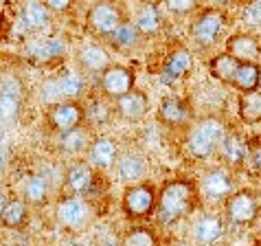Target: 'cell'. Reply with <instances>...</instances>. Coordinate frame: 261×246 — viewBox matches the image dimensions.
Wrapping results in <instances>:
<instances>
[{"label":"cell","instance_id":"39","mask_svg":"<svg viewBox=\"0 0 261 246\" xmlns=\"http://www.w3.org/2000/svg\"><path fill=\"white\" fill-rule=\"evenodd\" d=\"M252 163H255V167L261 171V145L252 150Z\"/></svg>","mask_w":261,"mask_h":246},{"label":"cell","instance_id":"48","mask_svg":"<svg viewBox=\"0 0 261 246\" xmlns=\"http://www.w3.org/2000/svg\"><path fill=\"white\" fill-rule=\"evenodd\" d=\"M222 3H228V0H222Z\"/></svg>","mask_w":261,"mask_h":246},{"label":"cell","instance_id":"20","mask_svg":"<svg viewBox=\"0 0 261 246\" xmlns=\"http://www.w3.org/2000/svg\"><path fill=\"white\" fill-rule=\"evenodd\" d=\"M20 193H22L24 202L29 205H44L48 200V185L46 178L40 174H31L20 183Z\"/></svg>","mask_w":261,"mask_h":246},{"label":"cell","instance_id":"11","mask_svg":"<svg viewBox=\"0 0 261 246\" xmlns=\"http://www.w3.org/2000/svg\"><path fill=\"white\" fill-rule=\"evenodd\" d=\"M88 163L95 169H110L119 163V145L108 136L92 141L88 147Z\"/></svg>","mask_w":261,"mask_h":246},{"label":"cell","instance_id":"33","mask_svg":"<svg viewBox=\"0 0 261 246\" xmlns=\"http://www.w3.org/2000/svg\"><path fill=\"white\" fill-rule=\"evenodd\" d=\"M18 117H20V97L0 95V121L16 123Z\"/></svg>","mask_w":261,"mask_h":246},{"label":"cell","instance_id":"50","mask_svg":"<svg viewBox=\"0 0 261 246\" xmlns=\"http://www.w3.org/2000/svg\"><path fill=\"white\" fill-rule=\"evenodd\" d=\"M259 3H261V0H259Z\"/></svg>","mask_w":261,"mask_h":246},{"label":"cell","instance_id":"10","mask_svg":"<svg viewBox=\"0 0 261 246\" xmlns=\"http://www.w3.org/2000/svg\"><path fill=\"white\" fill-rule=\"evenodd\" d=\"M117 171H119V178H121L125 185H139L141 180L147 176L149 163H147V158H145L143 154H136V152H127V154L119 156Z\"/></svg>","mask_w":261,"mask_h":246},{"label":"cell","instance_id":"36","mask_svg":"<svg viewBox=\"0 0 261 246\" xmlns=\"http://www.w3.org/2000/svg\"><path fill=\"white\" fill-rule=\"evenodd\" d=\"M165 5L173 13H189L195 7V0H165Z\"/></svg>","mask_w":261,"mask_h":246},{"label":"cell","instance_id":"8","mask_svg":"<svg viewBox=\"0 0 261 246\" xmlns=\"http://www.w3.org/2000/svg\"><path fill=\"white\" fill-rule=\"evenodd\" d=\"M101 88L108 97L121 99L129 90H134V73L125 66H110L101 73Z\"/></svg>","mask_w":261,"mask_h":246},{"label":"cell","instance_id":"18","mask_svg":"<svg viewBox=\"0 0 261 246\" xmlns=\"http://www.w3.org/2000/svg\"><path fill=\"white\" fill-rule=\"evenodd\" d=\"M158 119L167 126H182L189 121V106L180 97H165L158 108Z\"/></svg>","mask_w":261,"mask_h":246},{"label":"cell","instance_id":"49","mask_svg":"<svg viewBox=\"0 0 261 246\" xmlns=\"http://www.w3.org/2000/svg\"><path fill=\"white\" fill-rule=\"evenodd\" d=\"M259 90H261V86H259Z\"/></svg>","mask_w":261,"mask_h":246},{"label":"cell","instance_id":"4","mask_svg":"<svg viewBox=\"0 0 261 246\" xmlns=\"http://www.w3.org/2000/svg\"><path fill=\"white\" fill-rule=\"evenodd\" d=\"M55 215L62 227L77 231V229H84L90 222L92 211H90V205L82 196H68L57 202Z\"/></svg>","mask_w":261,"mask_h":246},{"label":"cell","instance_id":"6","mask_svg":"<svg viewBox=\"0 0 261 246\" xmlns=\"http://www.w3.org/2000/svg\"><path fill=\"white\" fill-rule=\"evenodd\" d=\"M86 20H88V27L92 31L101 35H112L123 24L121 11L112 3H95L90 7Z\"/></svg>","mask_w":261,"mask_h":246},{"label":"cell","instance_id":"45","mask_svg":"<svg viewBox=\"0 0 261 246\" xmlns=\"http://www.w3.org/2000/svg\"><path fill=\"white\" fill-rule=\"evenodd\" d=\"M106 246H125L123 242H110V244H106Z\"/></svg>","mask_w":261,"mask_h":246},{"label":"cell","instance_id":"3","mask_svg":"<svg viewBox=\"0 0 261 246\" xmlns=\"http://www.w3.org/2000/svg\"><path fill=\"white\" fill-rule=\"evenodd\" d=\"M156 191L149 183H139V185H129L125 193H123V211L127 218L139 220L147 218L156 207Z\"/></svg>","mask_w":261,"mask_h":246},{"label":"cell","instance_id":"13","mask_svg":"<svg viewBox=\"0 0 261 246\" xmlns=\"http://www.w3.org/2000/svg\"><path fill=\"white\" fill-rule=\"evenodd\" d=\"M202 191L211 200H228L233 193V180L224 169H211L202 178Z\"/></svg>","mask_w":261,"mask_h":246},{"label":"cell","instance_id":"9","mask_svg":"<svg viewBox=\"0 0 261 246\" xmlns=\"http://www.w3.org/2000/svg\"><path fill=\"white\" fill-rule=\"evenodd\" d=\"M222 29H224V13L217 11V9H208L193 22L191 35L198 44L206 46V44H211V42L217 40V35L222 33Z\"/></svg>","mask_w":261,"mask_h":246},{"label":"cell","instance_id":"41","mask_svg":"<svg viewBox=\"0 0 261 246\" xmlns=\"http://www.w3.org/2000/svg\"><path fill=\"white\" fill-rule=\"evenodd\" d=\"M3 141H5V123L0 121V145H3Z\"/></svg>","mask_w":261,"mask_h":246},{"label":"cell","instance_id":"38","mask_svg":"<svg viewBox=\"0 0 261 246\" xmlns=\"http://www.w3.org/2000/svg\"><path fill=\"white\" fill-rule=\"evenodd\" d=\"M50 11H66L68 7L72 5V0H42Z\"/></svg>","mask_w":261,"mask_h":246},{"label":"cell","instance_id":"15","mask_svg":"<svg viewBox=\"0 0 261 246\" xmlns=\"http://www.w3.org/2000/svg\"><path fill=\"white\" fill-rule=\"evenodd\" d=\"M95 183V171L90 163H75L66 169V187L75 196H84L92 189Z\"/></svg>","mask_w":261,"mask_h":246},{"label":"cell","instance_id":"42","mask_svg":"<svg viewBox=\"0 0 261 246\" xmlns=\"http://www.w3.org/2000/svg\"><path fill=\"white\" fill-rule=\"evenodd\" d=\"M5 31V18H3V13H0V33Z\"/></svg>","mask_w":261,"mask_h":246},{"label":"cell","instance_id":"32","mask_svg":"<svg viewBox=\"0 0 261 246\" xmlns=\"http://www.w3.org/2000/svg\"><path fill=\"white\" fill-rule=\"evenodd\" d=\"M123 244L125 246H158V240H156V235L151 233L149 229L136 227V229H132V231H127L125 233Z\"/></svg>","mask_w":261,"mask_h":246},{"label":"cell","instance_id":"29","mask_svg":"<svg viewBox=\"0 0 261 246\" xmlns=\"http://www.w3.org/2000/svg\"><path fill=\"white\" fill-rule=\"evenodd\" d=\"M60 147L64 152H68V154H77V152H84L88 150V132L79 126L75 130H70V132H64L60 134Z\"/></svg>","mask_w":261,"mask_h":246},{"label":"cell","instance_id":"30","mask_svg":"<svg viewBox=\"0 0 261 246\" xmlns=\"http://www.w3.org/2000/svg\"><path fill=\"white\" fill-rule=\"evenodd\" d=\"M139 35H141V31L136 29V24L123 22L117 31L110 35V40H112V44L119 48H132V46H136V42H139Z\"/></svg>","mask_w":261,"mask_h":246},{"label":"cell","instance_id":"2","mask_svg":"<svg viewBox=\"0 0 261 246\" xmlns=\"http://www.w3.org/2000/svg\"><path fill=\"white\" fill-rule=\"evenodd\" d=\"M224 136V126L220 119H204L189 136V150L195 158H208L213 152L222 145Z\"/></svg>","mask_w":261,"mask_h":246},{"label":"cell","instance_id":"7","mask_svg":"<svg viewBox=\"0 0 261 246\" xmlns=\"http://www.w3.org/2000/svg\"><path fill=\"white\" fill-rule=\"evenodd\" d=\"M86 117L84 108L75 104V101H60V104H55L53 108H50L48 112V121L50 126H53L55 132H70V130H75L82 126V121Z\"/></svg>","mask_w":261,"mask_h":246},{"label":"cell","instance_id":"23","mask_svg":"<svg viewBox=\"0 0 261 246\" xmlns=\"http://www.w3.org/2000/svg\"><path fill=\"white\" fill-rule=\"evenodd\" d=\"M220 150H222V156L226 158L230 165H235V167H239V165L246 161V156H248V143L239 134H226Z\"/></svg>","mask_w":261,"mask_h":246},{"label":"cell","instance_id":"25","mask_svg":"<svg viewBox=\"0 0 261 246\" xmlns=\"http://www.w3.org/2000/svg\"><path fill=\"white\" fill-rule=\"evenodd\" d=\"M57 79V86H60V92H62V99L66 101H75L77 97H82V92L86 90V82H84V75L75 73V70H68Z\"/></svg>","mask_w":261,"mask_h":246},{"label":"cell","instance_id":"24","mask_svg":"<svg viewBox=\"0 0 261 246\" xmlns=\"http://www.w3.org/2000/svg\"><path fill=\"white\" fill-rule=\"evenodd\" d=\"M237 68H239V60H235V57L228 55V53L215 55L213 60H211V64H208V70H211V75L215 79H220V82H226V84H233Z\"/></svg>","mask_w":261,"mask_h":246},{"label":"cell","instance_id":"5","mask_svg":"<svg viewBox=\"0 0 261 246\" xmlns=\"http://www.w3.org/2000/svg\"><path fill=\"white\" fill-rule=\"evenodd\" d=\"M226 215L237 227H248L259 215V200L255 198V193H250V191L230 193L226 200Z\"/></svg>","mask_w":261,"mask_h":246},{"label":"cell","instance_id":"47","mask_svg":"<svg viewBox=\"0 0 261 246\" xmlns=\"http://www.w3.org/2000/svg\"><path fill=\"white\" fill-rule=\"evenodd\" d=\"M97 3H110V0H97Z\"/></svg>","mask_w":261,"mask_h":246},{"label":"cell","instance_id":"40","mask_svg":"<svg viewBox=\"0 0 261 246\" xmlns=\"http://www.w3.org/2000/svg\"><path fill=\"white\" fill-rule=\"evenodd\" d=\"M5 205H7V196L0 191V215H3V211H5Z\"/></svg>","mask_w":261,"mask_h":246},{"label":"cell","instance_id":"44","mask_svg":"<svg viewBox=\"0 0 261 246\" xmlns=\"http://www.w3.org/2000/svg\"><path fill=\"white\" fill-rule=\"evenodd\" d=\"M169 246H189L187 242H173V244H169Z\"/></svg>","mask_w":261,"mask_h":246},{"label":"cell","instance_id":"27","mask_svg":"<svg viewBox=\"0 0 261 246\" xmlns=\"http://www.w3.org/2000/svg\"><path fill=\"white\" fill-rule=\"evenodd\" d=\"M136 29L141 31V35H156L163 27V20H161V13L154 5H145L143 9L136 13Z\"/></svg>","mask_w":261,"mask_h":246},{"label":"cell","instance_id":"26","mask_svg":"<svg viewBox=\"0 0 261 246\" xmlns=\"http://www.w3.org/2000/svg\"><path fill=\"white\" fill-rule=\"evenodd\" d=\"M27 215H29L27 202L20 200V198H11V200H7L5 211H3V215H0V222L9 229H20L27 222Z\"/></svg>","mask_w":261,"mask_h":246},{"label":"cell","instance_id":"46","mask_svg":"<svg viewBox=\"0 0 261 246\" xmlns=\"http://www.w3.org/2000/svg\"><path fill=\"white\" fill-rule=\"evenodd\" d=\"M0 183H3V169H0Z\"/></svg>","mask_w":261,"mask_h":246},{"label":"cell","instance_id":"31","mask_svg":"<svg viewBox=\"0 0 261 246\" xmlns=\"http://www.w3.org/2000/svg\"><path fill=\"white\" fill-rule=\"evenodd\" d=\"M66 53V42L62 38H50L46 40L44 44H38L33 48V55L42 62H48V60H55V57H62Z\"/></svg>","mask_w":261,"mask_h":246},{"label":"cell","instance_id":"14","mask_svg":"<svg viewBox=\"0 0 261 246\" xmlns=\"http://www.w3.org/2000/svg\"><path fill=\"white\" fill-rule=\"evenodd\" d=\"M193 66L191 53L187 48H176L173 53L167 57L165 66H163V82L171 84V82H180L189 75V70Z\"/></svg>","mask_w":261,"mask_h":246},{"label":"cell","instance_id":"19","mask_svg":"<svg viewBox=\"0 0 261 246\" xmlns=\"http://www.w3.org/2000/svg\"><path fill=\"white\" fill-rule=\"evenodd\" d=\"M147 106H149V99L141 90H129L127 95L117 99V110H119L121 117L127 119V121L141 119L143 114L147 112Z\"/></svg>","mask_w":261,"mask_h":246},{"label":"cell","instance_id":"37","mask_svg":"<svg viewBox=\"0 0 261 246\" xmlns=\"http://www.w3.org/2000/svg\"><path fill=\"white\" fill-rule=\"evenodd\" d=\"M0 95L20 97V82H18L16 77H7L5 82H0Z\"/></svg>","mask_w":261,"mask_h":246},{"label":"cell","instance_id":"12","mask_svg":"<svg viewBox=\"0 0 261 246\" xmlns=\"http://www.w3.org/2000/svg\"><path fill=\"white\" fill-rule=\"evenodd\" d=\"M226 229H224V220L220 215H202V218L193 224V237L200 246H215L224 237Z\"/></svg>","mask_w":261,"mask_h":246},{"label":"cell","instance_id":"35","mask_svg":"<svg viewBox=\"0 0 261 246\" xmlns=\"http://www.w3.org/2000/svg\"><path fill=\"white\" fill-rule=\"evenodd\" d=\"M42 97H44V101H48V104H60L62 99V92H60V86H57V79H48V82L42 84Z\"/></svg>","mask_w":261,"mask_h":246},{"label":"cell","instance_id":"22","mask_svg":"<svg viewBox=\"0 0 261 246\" xmlns=\"http://www.w3.org/2000/svg\"><path fill=\"white\" fill-rule=\"evenodd\" d=\"M79 64L90 70V73H103L112 66L110 64V55L106 53V48H101L99 44H88L79 51Z\"/></svg>","mask_w":261,"mask_h":246},{"label":"cell","instance_id":"21","mask_svg":"<svg viewBox=\"0 0 261 246\" xmlns=\"http://www.w3.org/2000/svg\"><path fill=\"white\" fill-rule=\"evenodd\" d=\"M233 86L242 92L259 90L261 86V66L257 62H239V68L235 73Z\"/></svg>","mask_w":261,"mask_h":246},{"label":"cell","instance_id":"16","mask_svg":"<svg viewBox=\"0 0 261 246\" xmlns=\"http://www.w3.org/2000/svg\"><path fill=\"white\" fill-rule=\"evenodd\" d=\"M226 53L239 62H255L259 57V40L248 33H237L226 42Z\"/></svg>","mask_w":261,"mask_h":246},{"label":"cell","instance_id":"43","mask_svg":"<svg viewBox=\"0 0 261 246\" xmlns=\"http://www.w3.org/2000/svg\"><path fill=\"white\" fill-rule=\"evenodd\" d=\"M143 3H145V5H154V7H156L158 3H161V0H143Z\"/></svg>","mask_w":261,"mask_h":246},{"label":"cell","instance_id":"28","mask_svg":"<svg viewBox=\"0 0 261 246\" xmlns=\"http://www.w3.org/2000/svg\"><path fill=\"white\" fill-rule=\"evenodd\" d=\"M239 117L246 123L261 121V90L244 92L242 99H239Z\"/></svg>","mask_w":261,"mask_h":246},{"label":"cell","instance_id":"17","mask_svg":"<svg viewBox=\"0 0 261 246\" xmlns=\"http://www.w3.org/2000/svg\"><path fill=\"white\" fill-rule=\"evenodd\" d=\"M20 22L29 31H40L50 22V9L42 0H27L20 11Z\"/></svg>","mask_w":261,"mask_h":246},{"label":"cell","instance_id":"34","mask_svg":"<svg viewBox=\"0 0 261 246\" xmlns=\"http://www.w3.org/2000/svg\"><path fill=\"white\" fill-rule=\"evenodd\" d=\"M244 22L250 24V27H261V3L255 0V3H248L244 7V13H242Z\"/></svg>","mask_w":261,"mask_h":246},{"label":"cell","instance_id":"1","mask_svg":"<svg viewBox=\"0 0 261 246\" xmlns=\"http://www.w3.org/2000/svg\"><path fill=\"white\" fill-rule=\"evenodd\" d=\"M193 207V185L189 180H169L158 193V220L173 224L185 218Z\"/></svg>","mask_w":261,"mask_h":246}]
</instances>
